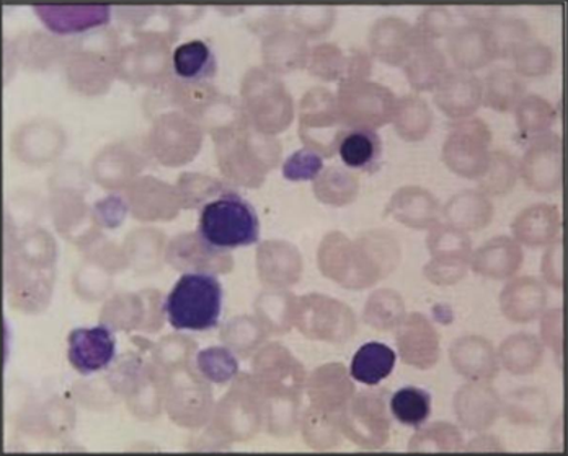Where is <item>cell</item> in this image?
<instances>
[{"label": "cell", "instance_id": "cell-1", "mask_svg": "<svg viewBox=\"0 0 568 456\" xmlns=\"http://www.w3.org/2000/svg\"><path fill=\"white\" fill-rule=\"evenodd\" d=\"M198 237L213 251L250 247L260 238L257 210L239 193L224 191L199 210Z\"/></svg>", "mask_w": 568, "mask_h": 456}, {"label": "cell", "instance_id": "cell-2", "mask_svg": "<svg viewBox=\"0 0 568 456\" xmlns=\"http://www.w3.org/2000/svg\"><path fill=\"white\" fill-rule=\"evenodd\" d=\"M221 282L208 272H188L165 297L168 323L180 331H208L218 327L223 313Z\"/></svg>", "mask_w": 568, "mask_h": 456}, {"label": "cell", "instance_id": "cell-3", "mask_svg": "<svg viewBox=\"0 0 568 456\" xmlns=\"http://www.w3.org/2000/svg\"><path fill=\"white\" fill-rule=\"evenodd\" d=\"M68 345L69 362L82 375L103 371L115 361L116 340L103 324L71 331Z\"/></svg>", "mask_w": 568, "mask_h": 456}, {"label": "cell", "instance_id": "cell-4", "mask_svg": "<svg viewBox=\"0 0 568 456\" xmlns=\"http://www.w3.org/2000/svg\"><path fill=\"white\" fill-rule=\"evenodd\" d=\"M451 58L464 69H477L498 59V48L488 27L466 25L454 29L447 43Z\"/></svg>", "mask_w": 568, "mask_h": 456}, {"label": "cell", "instance_id": "cell-5", "mask_svg": "<svg viewBox=\"0 0 568 456\" xmlns=\"http://www.w3.org/2000/svg\"><path fill=\"white\" fill-rule=\"evenodd\" d=\"M172 64H174L175 75L188 84L209 81L215 77L218 69L215 53L203 40L187 41L175 48Z\"/></svg>", "mask_w": 568, "mask_h": 456}, {"label": "cell", "instance_id": "cell-6", "mask_svg": "<svg viewBox=\"0 0 568 456\" xmlns=\"http://www.w3.org/2000/svg\"><path fill=\"white\" fill-rule=\"evenodd\" d=\"M395 359V352L384 342H366L351 361V376L363 385H379L394 371Z\"/></svg>", "mask_w": 568, "mask_h": 456}, {"label": "cell", "instance_id": "cell-7", "mask_svg": "<svg viewBox=\"0 0 568 456\" xmlns=\"http://www.w3.org/2000/svg\"><path fill=\"white\" fill-rule=\"evenodd\" d=\"M340 158L354 170H376L382 157L381 137L368 127H357L342 137L339 145Z\"/></svg>", "mask_w": 568, "mask_h": 456}, {"label": "cell", "instance_id": "cell-8", "mask_svg": "<svg viewBox=\"0 0 568 456\" xmlns=\"http://www.w3.org/2000/svg\"><path fill=\"white\" fill-rule=\"evenodd\" d=\"M391 411L404 426L422 427L432 414V396L425 390L405 386L392 396Z\"/></svg>", "mask_w": 568, "mask_h": 456}, {"label": "cell", "instance_id": "cell-9", "mask_svg": "<svg viewBox=\"0 0 568 456\" xmlns=\"http://www.w3.org/2000/svg\"><path fill=\"white\" fill-rule=\"evenodd\" d=\"M446 72V58L435 44H422L409 58L407 75L413 86L428 89Z\"/></svg>", "mask_w": 568, "mask_h": 456}, {"label": "cell", "instance_id": "cell-10", "mask_svg": "<svg viewBox=\"0 0 568 456\" xmlns=\"http://www.w3.org/2000/svg\"><path fill=\"white\" fill-rule=\"evenodd\" d=\"M488 29L494 34L500 58L512 56L516 48L529 40V27L519 19H500L498 15Z\"/></svg>", "mask_w": 568, "mask_h": 456}, {"label": "cell", "instance_id": "cell-11", "mask_svg": "<svg viewBox=\"0 0 568 456\" xmlns=\"http://www.w3.org/2000/svg\"><path fill=\"white\" fill-rule=\"evenodd\" d=\"M413 30L420 44H433V41L451 34L454 30V17L446 9H426Z\"/></svg>", "mask_w": 568, "mask_h": 456}]
</instances>
